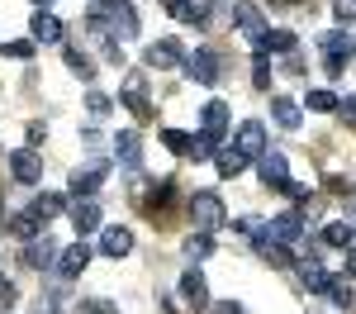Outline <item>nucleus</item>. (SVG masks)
Segmentation results:
<instances>
[{"instance_id":"obj_1","label":"nucleus","mask_w":356,"mask_h":314,"mask_svg":"<svg viewBox=\"0 0 356 314\" xmlns=\"http://www.w3.org/2000/svg\"><path fill=\"white\" fill-rule=\"evenodd\" d=\"M191 224L204 228V233H219L228 224V205H223L214 191H195L191 196Z\"/></svg>"},{"instance_id":"obj_2","label":"nucleus","mask_w":356,"mask_h":314,"mask_svg":"<svg viewBox=\"0 0 356 314\" xmlns=\"http://www.w3.org/2000/svg\"><path fill=\"white\" fill-rule=\"evenodd\" d=\"M186 77H191L195 86H219V53L214 48H195L191 57H186Z\"/></svg>"},{"instance_id":"obj_3","label":"nucleus","mask_w":356,"mask_h":314,"mask_svg":"<svg viewBox=\"0 0 356 314\" xmlns=\"http://www.w3.org/2000/svg\"><path fill=\"white\" fill-rule=\"evenodd\" d=\"M233 29H238L247 43L257 48V43L266 38V29H271V24H266V15H261L257 5H233Z\"/></svg>"},{"instance_id":"obj_4","label":"nucleus","mask_w":356,"mask_h":314,"mask_svg":"<svg viewBox=\"0 0 356 314\" xmlns=\"http://www.w3.org/2000/svg\"><path fill=\"white\" fill-rule=\"evenodd\" d=\"M10 171H15L19 186L43 181V157H38V148H33V143H29V148H15V152H10Z\"/></svg>"},{"instance_id":"obj_5","label":"nucleus","mask_w":356,"mask_h":314,"mask_svg":"<svg viewBox=\"0 0 356 314\" xmlns=\"http://www.w3.org/2000/svg\"><path fill=\"white\" fill-rule=\"evenodd\" d=\"M143 62H147L152 72H171V67H186V53H181L176 38H157V43H147Z\"/></svg>"},{"instance_id":"obj_6","label":"nucleus","mask_w":356,"mask_h":314,"mask_svg":"<svg viewBox=\"0 0 356 314\" xmlns=\"http://www.w3.org/2000/svg\"><path fill=\"white\" fill-rule=\"evenodd\" d=\"M124 105L134 110V119H152V100H147V77L143 72L124 77Z\"/></svg>"},{"instance_id":"obj_7","label":"nucleus","mask_w":356,"mask_h":314,"mask_svg":"<svg viewBox=\"0 0 356 314\" xmlns=\"http://www.w3.org/2000/svg\"><path fill=\"white\" fill-rule=\"evenodd\" d=\"M100 253L114 257V262L129 257V253H134V228H129V224H105V228H100Z\"/></svg>"},{"instance_id":"obj_8","label":"nucleus","mask_w":356,"mask_h":314,"mask_svg":"<svg viewBox=\"0 0 356 314\" xmlns=\"http://www.w3.org/2000/svg\"><path fill=\"white\" fill-rule=\"evenodd\" d=\"M233 143L243 148L247 157H261L271 143H266V124L261 119H247V124H238V134H233Z\"/></svg>"},{"instance_id":"obj_9","label":"nucleus","mask_w":356,"mask_h":314,"mask_svg":"<svg viewBox=\"0 0 356 314\" xmlns=\"http://www.w3.org/2000/svg\"><path fill=\"white\" fill-rule=\"evenodd\" d=\"M105 176H110V162H86L81 171H72V196H76V200H81V196H95Z\"/></svg>"},{"instance_id":"obj_10","label":"nucleus","mask_w":356,"mask_h":314,"mask_svg":"<svg viewBox=\"0 0 356 314\" xmlns=\"http://www.w3.org/2000/svg\"><path fill=\"white\" fill-rule=\"evenodd\" d=\"M57 243L53 238H29V248H24V267H33V272H53L57 267Z\"/></svg>"},{"instance_id":"obj_11","label":"nucleus","mask_w":356,"mask_h":314,"mask_svg":"<svg viewBox=\"0 0 356 314\" xmlns=\"http://www.w3.org/2000/svg\"><path fill=\"white\" fill-rule=\"evenodd\" d=\"M72 228H76V233H95V228H105V214H100L95 196H81L76 205H72Z\"/></svg>"},{"instance_id":"obj_12","label":"nucleus","mask_w":356,"mask_h":314,"mask_svg":"<svg viewBox=\"0 0 356 314\" xmlns=\"http://www.w3.org/2000/svg\"><path fill=\"white\" fill-rule=\"evenodd\" d=\"M86 267H90V248H86V243L62 248V257H57V276H62V281H76Z\"/></svg>"},{"instance_id":"obj_13","label":"nucleus","mask_w":356,"mask_h":314,"mask_svg":"<svg viewBox=\"0 0 356 314\" xmlns=\"http://www.w3.org/2000/svg\"><path fill=\"white\" fill-rule=\"evenodd\" d=\"M266 228H271L275 243H290V248H295V243L304 238V219H300V210H285V214H275Z\"/></svg>"},{"instance_id":"obj_14","label":"nucleus","mask_w":356,"mask_h":314,"mask_svg":"<svg viewBox=\"0 0 356 314\" xmlns=\"http://www.w3.org/2000/svg\"><path fill=\"white\" fill-rule=\"evenodd\" d=\"M257 176L271 186V191H280V181L290 176V167H285V152H275V148H266L261 157H257Z\"/></svg>"},{"instance_id":"obj_15","label":"nucleus","mask_w":356,"mask_h":314,"mask_svg":"<svg viewBox=\"0 0 356 314\" xmlns=\"http://www.w3.org/2000/svg\"><path fill=\"white\" fill-rule=\"evenodd\" d=\"M181 300H186V310H209V285L195 267L181 276Z\"/></svg>"},{"instance_id":"obj_16","label":"nucleus","mask_w":356,"mask_h":314,"mask_svg":"<svg viewBox=\"0 0 356 314\" xmlns=\"http://www.w3.org/2000/svg\"><path fill=\"white\" fill-rule=\"evenodd\" d=\"M29 33H33V43H62V19H57L53 10H38L29 19Z\"/></svg>"},{"instance_id":"obj_17","label":"nucleus","mask_w":356,"mask_h":314,"mask_svg":"<svg viewBox=\"0 0 356 314\" xmlns=\"http://www.w3.org/2000/svg\"><path fill=\"white\" fill-rule=\"evenodd\" d=\"M247 162H252V157H247L238 143H233V148H219V152H214V167H219V176H243Z\"/></svg>"},{"instance_id":"obj_18","label":"nucleus","mask_w":356,"mask_h":314,"mask_svg":"<svg viewBox=\"0 0 356 314\" xmlns=\"http://www.w3.org/2000/svg\"><path fill=\"white\" fill-rule=\"evenodd\" d=\"M304 105H300V100H290V95H275V100H271V119H275V124H280V129H300V119H304Z\"/></svg>"},{"instance_id":"obj_19","label":"nucleus","mask_w":356,"mask_h":314,"mask_svg":"<svg viewBox=\"0 0 356 314\" xmlns=\"http://www.w3.org/2000/svg\"><path fill=\"white\" fill-rule=\"evenodd\" d=\"M323 243H328V248H337V253L356 248V224H347V219H332V224L323 228Z\"/></svg>"},{"instance_id":"obj_20","label":"nucleus","mask_w":356,"mask_h":314,"mask_svg":"<svg viewBox=\"0 0 356 314\" xmlns=\"http://www.w3.org/2000/svg\"><path fill=\"white\" fill-rule=\"evenodd\" d=\"M29 210H33V219H38V224H48V219H57V214L67 210V200L53 196V191H43V196H33V205H29Z\"/></svg>"},{"instance_id":"obj_21","label":"nucleus","mask_w":356,"mask_h":314,"mask_svg":"<svg viewBox=\"0 0 356 314\" xmlns=\"http://www.w3.org/2000/svg\"><path fill=\"white\" fill-rule=\"evenodd\" d=\"M114 157H119L124 167H138V157H143V143H138L134 129H124V134L114 139Z\"/></svg>"},{"instance_id":"obj_22","label":"nucleus","mask_w":356,"mask_h":314,"mask_svg":"<svg viewBox=\"0 0 356 314\" xmlns=\"http://www.w3.org/2000/svg\"><path fill=\"white\" fill-rule=\"evenodd\" d=\"M166 15L186 19V24H204V0H162Z\"/></svg>"},{"instance_id":"obj_23","label":"nucleus","mask_w":356,"mask_h":314,"mask_svg":"<svg viewBox=\"0 0 356 314\" xmlns=\"http://www.w3.org/2000/svg\"><path fill=\"white\" fill-rule=\"evenodd\" d=\"M295 43H300V38H295L290 29H266V38H261L257 48H261V53H295Z\"/></svg>"},{"instance_id":"obj_24","label":"nucleus","mask_w":356,"mask_h":314,"mask_svg":"<svg viewBox=\"0 0 356 314\" xmlns=\"http://www.w3.org/2000/svg\"><path fill=\"white\" fill-rule=\"evenodd\" d=\"M62 57H67L72 77H81V81H90V77H95V62H90V57H86L81 48H72V43H67V48H62Z\"/></svg>"},{"instance_id":"obj_25","label":"nucleus","mask_w":356,"mask_h":314,"mask_svg":"<svg viewBox=\"0 0 356 314\" xmlns=\"http://www.w3.org/2000/svg\"><path fill=\"white\" fill-rule=\"evenodd\" d=\"M304 110H309V114H337V110H342V100H337L332 91H309Z\"/></svg>"},{"instance_id":"obj_26","label":"nucleus","mask_w":356,"mask_h":314,"mask_svg":"<svg viewBox=\"0 0 356 314\" xmlns=\"http://www.w3.org/2000/svg\"><path fill=\"white\" fill-rule=\"evenodd\" d=\"M209 253H214V233L195 228L191 238H186V257H191V262H200V257H209Z\"/></svg>"},{"instance_id":"obj_27","label":"nucleus","mask_w":356,"mask_h":314,"mask_svg":"<svg viewBox=\"0 0 356 314\" xmlns=\"http://www.w3.org/2000/svg\"><path fill=\"white\" fill-rule=\"evenodd\" d=\"M304 285L314 290V295H328V285H332V276L318 267V262H304Z\"/></svg>"},{"instance_id":"obj_28","label":"nucleus","mask_w":356,"mask_h":314,"mask_svg":"<svg viewBox=\"0 0 356 314\" xmlns=\"http://www.w3.org/2000/svg\"><path fill=\"white\" fill-rule=\"evenodd\" d=\"M162 143L176 152V157H191V152H195V139H191V134H181V129H166Z\"/></svg>"},{"instance_id":"obj_29","label":"nucleus","mask_w":356,"mask_h":314,"mask_svg":"<svg viewBox=\"0 0 356 314\" xmlns=\"http://www.w3.org/2000/svg\"><path fill=\"white\" fill-rule=\"evenodd\" d=\"M10 233H15V238H38V219H33V210L15 214V219H10Z\"/></svg>"},{"instance_id":"obj_30","label":"nucleus","mask_w":356,"mask_h":314,"mask_svg":"<svg viewBox=\"0 0 356 314\" xmlns=\"http://www.w3.org/2000/svg\"><path fill=\"white\" fill-rule=\"evenodd\" d=\"M252 86H257V91H266V86H271V62H266L261 48H257V62H252Z\"/></svg>"},{"instance_id":"obj_31","label":"nucleus","mask_w":356,"mask_h":314,"mask_svg":"<svg viewBox=\"0 0 356 314\" xmlns=\"http://www.w3.org/2000/svg\"><path fill=\"white\" fill-rule=\"evenodd\" d=\"M86 110H90V119H105V114L114 110V100H110V95H100V91H90V95H86Z\"/></svg>"},{"instance_id":"obj_32","label":"nucleus","mask_w":356,"mask_h":314,"mask_svg":"<svg viewBox=\"0 0 356 314\" xmlns=\"http://www.w3.org/2000/svg\"><path fill=\"white\" fill-rule=\"evenodd\" d=\"M328 295H332V305H342V310H347V305H352V300H356L352 281H332V285H328Z\"/></svg>"},{"instance_id":"obj_33","label":"nucleus","mask_w":356,"mask_h":314,"mask_svg":"<svg viewBox=\"0 0 356 314\" xmlns=\"http://www.w3.org/2000/svg\"><path fill=\"white\" fill-rule=\"evenodd\" d=\"M15 305H19V290H15V281H5V276H0V314H10Z\"/></svg>"},{"instance_id":"obj_34","label":"nucleus","mask_w":356,"mask_h":314,"mask_svg":"<svg viewBox=\"0 0 356 314\" xmlns=\"http://www.w3.org/2000/svg\"><path fill=\"white\" fill-rule=\"evenodd\" d=\"M171 186H176V181H171V176H162V181L147 191V205H166V200H171Z\"/></svg>"},{"instance_id":"obj_35","label":"nucleus","mask_w":356,"mask_h":314,"mask_svg":"<svg viewBox=\"0 0 356 314\" xmlns=\"http://www.w3.org/2000/svg\"><path fill=\"white\" fill-rule=\"evenodd\" d=\"M5 57L24 62V57H33V43H29V38H15V43H5Z\"/></svg>"},{"instance_id":"obj_36","label":"nucleus","mask_w":356,"mask_h":314,"mask_svg":"<svg viewBox=\"0 0 356 314\" xmlns=\"http://www.w3.org/2000/svg\"><path fill=\"white\" fill-rule=\"evenodd\" d=\"M332 15H337L342 24H352L356 19V0H332Z\"/></svg>"},{"instance_id":"obj_37","label":"nucleus","mask_w":356,"mask_h":314,"mask_svg":"<svg viewBox=\"0 0 356 314\" xmlns=\"http://www.w3.org/2000/svg\"><path fill=\"white\" fill-rule=\"evenodd\" d=\"M233 228H238V233H247V238H252V233H257V228H261V219H257V214H243V219H233Z\"/></svg>"},{"instance_id":"obj_38","label":"nucleus","mask_w":356,"mask_h":314,"mask_svg":"<svg viewBox=\"0 0 356 314\" xmlns=\"http://www.w3.org/2000/svg\"><path fill=\"white\" fill-rule=\"evenodd\" d=\"M86 314H114V305L105 295H95V300H86Z\"/></svg>"},{"instance_id":"obj_39","label":"nucleus","mask_w":356,"mask_h":314,"mask_svg":"<svg viewBox=\"0 0 356 314\" xmlns=\"http://www.w3.org/2000/svg\"><path fill=\"white\" fill-rule=\"evenodd\" d=\"M337 114H342L347 124H356V95H347V100H342V110H337Z\"/></svg>"},{"instance_id":"obj_40","label":"nucleus","mask_w":356,"mask_h":314,"mask_svg":"<svg viewBox=\"0 0 356 314\" xmlns=\"http://www.w3.org/2000/svg\"><path fill=\"white\" fill-rule=\"evenodd\" d=\"M119 5H129V0H95V10H100V15H110V10H119Z\"/></svg>"},{"instance_id":"obj_41","label":"nucleus","mask_w":356,"mask_h":314,"mask_svg":"<svg viewBox=\"0 0 356 314\" xmlns=\"http://www.w3.org/2000/svg\"><path fill=\"white\" fill-rule=\"evenodd\" d=\"M214 314H247V310H243V305H238V300H223V305H219V310H214Z\"/></svg>"},{"instance_id":"obj_42","label":"nucleus","mask_w":356,"mask_h":314,"mask_svg":"<svg viewBox=\"0 0 356 314\" xmlns=\"http://www.w3.org/2000/svg\"><path fill=\"white\" fill-rule=\"evenodd\" d=\"M347 272L356 276V248H347Z\"/></svg>"},{"instance_id":"obj_43","label":"nucleus","mask_w":356,"mask_h":314,"mask_svg":"<svg viewBox=\"0 0 356 314\" xmlns=\"http://www.w3.org/2000/svg\"><path fill=\"white\" fill-rule=\"evenodd\" d=\"M33 5H38V10H53V0H33Z\"/></svg>"},{"instance_id":"obj_44","label":"nucleus","mask_w":356,"mask_h":314,"mask_svg":"<svg viewBox=\"0 0 356 314\" xmlns=\"http://www.w3.org/2000/svg\"><path fill=\"white\" fill-rule=\"evenodd\" d=\"M352 219H356V200H352Z\"/></svg>"}]
</instances>
